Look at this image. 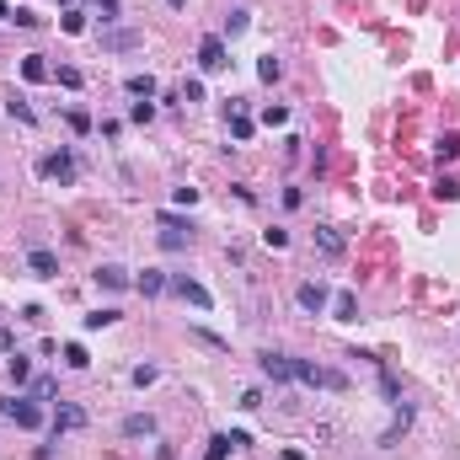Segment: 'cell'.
Masks as SVG:
<instances>
[{"label":"cell","instance_id":"6da1fadb","mask_svg":"<svg viewBox=\"0 0 460 460\" xmlns=\"http://www.w3.org/2000/svg\"><path fill=\"white\" fill-rule=\"evenodd\" d=\"M0 412L17 423V428H43V407H38V396H6V401H0Z\"/></svg>","mask_w":460,"mask_h":460},{"label":"cell","instance_id":"7a4b0ae2","mask_svg":"<svg viewBox=\"0 0 460 460\" xmlns=\"http://www.w3.org/2000/svg\"><path fill=\"white\" fill-rule=\"evenodd\" d=\"M38 172L54 177L59 187H75V156H70V150H48V156L38 160Z\"/></svg>","mask_w":460,"mask_h":460},{"label":"cell","instance_id":"3957f363","mask_svg":"<svg viewBox=\"0 0 460 460\" xmlns=\"http://www.w3.org/2000/svg\"><path fill=\"white\" fill-rule=\"evenodd\" d=\"M97 43L107 48V54H129V48H140V43H145V33H140V27H102Z\"/></svg>","mask_w":460,"mask_h":460},{"label":"cell","instance_id":"277c9868","mask_svg":"<svg viewBox=\"0 0 460 460\" xmlns=\"http://www.w3.org/2000/svg\"><path fill=\"white\" fill-rule=\"evenodd\" d=\"M199 70H203V75L230 70V48H225V38H203V43H199Z\"/></svg>","mask_w":460,"mask_h":460},{"label":"cell","instance_id":"5b68a950","mask_svg":"<svg viewBox=\"0 0 460 460\" xmlns=\"http://www.w3.org/2000/svg\"><path fill=\"white\" fill-rule=\"evenodd\" d=\"M166 289H172V295H182L187 305H199V311H214V295H209L203 284H193L187 273H172V284H166Z\"/></svg>","mask_w":460,"mask_h":460},{"label":"cell","instance_id":"8992f818","mask_svg":"<svg viewBox=\"0 0 460 460\" xmlns=\"http://www.w3.org/2000/svg\"><path fill=\"white\" fill-rule=\"evenodd\" d=\"M295 300H300L305 316H321V311L332 305V295H326V284H321V279H305L300 289H295Z\"/></svg>","mask_w":460,"mask_h":460},{"label":"cell","instance_id":"52a82bcc","mask_svg":"<svg viewBox=\"0 0 460 460\" xmlns=\"http://www.w3.org/2000/svg\"><path fill=\"white\" fill-rule=\"evenodd\" d=\"M27 273H33V279H59V257H54L48 246H33V252H27Z\"/></svg>","mask_w":460,"mask_h":460},{"label":"cell","instance_id":"ba28073f","mask_svg":"<svg viewBox=\"0 0 460 460\" xmlns=\"http://www.w3.org/2000/svg\"><path fill=\"white\" fill-rule=\"evenodd\" d=\"M257 364H262L268 380H295V359H289V353H273V348H268V353H257Z\"/></svg>","mask_w":460,"mask_h":460},{"label":"cell","instance_id":"9c48e42d","mask_svg":"<svg viewBox=\"0 0 460 460\" xmlns=\"http://www.w3.org/2000/svg\"><path fill=\"white\" fill-rule=\"evenodd\" d=\"M70 428H86V407H75V401H64L54 412V434H70Z\"/></svg>","mask_w":460,"mask_h":460},{"label":"cell","instance_id":"30bf717a","mask_svg":"<svg viewBox=\"0 0 460 460\" xmlns=\"http://www.w3.org/2000/svg\"><path fill=\"white\" fill-rule=\"evenodd\" d=\"M150 434H156V418L150 412H129L123 418V439H150Z\"/></svg>","mask_w":460,"mask_h":460},{"label":"cell","instance_id":"8fae6325","mask_svg":"<svg viewBox=\"0 0 460 460\" xmlns=\"http://www.w3.org/2000/svg\"><path fill=\"white\" fill-rule=\"evenodd\" d=\"M97 284H102V289H129L134 279H129V268H118V262H102V268H97Z\"/></svg>","mask_w":460,"mask_h":460},{"label":"cell","instance_id":"7c38bea8","mask_svg":"<svg viewBox=\"0 0 460 460\" xmlns=\"http://www.w3.org/2000/svg\"><path fill=\"white\" fill-rule=\"evenodd\" d=\"M332 316H338V321H359V295H353V289H342L338 300H332Z\"/></svg>","mask_w":460,"mask_h":460},{"label":"cell","instance_id":"4fadbf2b","mask_svg":"<svg viewBox=\"0 0 460 460\" xmlns=\"http://www.w3.org/2000/svg\"><path fill=\"white\" fill-rule=\"evenodd\" d=\"M123 91L140 97V102H150V97H156V75H129V80H123Z\"/></svg>","mask_w":460,"mask_h":460},{"label":"cell","instance_id":"5bb4252c","mask_svg":"<svg viewBox=\"0 0 460 460\" xmlns=\"http://www.w3.org/2000/svg\"><path fill=\"white\" fill-rule=\"evenodd\" d=\"M134 284H140V295H160V289H166V284H172V279H166L160 268H145V273H140V279H134Z\"/></svg>","mask_w":460,"mask_h":460},{"label":"cell","instance_id":"9a60e30c","mask_svg":"<svg viewBox=\"0 0 460 460\" xmlns=\"http://www.w3.org/2000/svg\"><path fill=\"white\" fill-rule=\"evenodd\" d=\"M187 241H193V230H177V225H160V246H166V252H182Z\"/></svg>","mask_w":460,"mask_h":460},{"label":"cell","instance_id":"2e32d148","mask_svg":"<svg viewBox=\"0 0 460 460\" xmlns=\"http://www.w3.org/2000/svg\"><path fill=\"white\" fill-rule=\"evenodd\" d=\"M246 27H252V11H246V6H236V11L225 17V38H241Z\"/></svg>","mask_w":460,"mask_h":460},{"label":"cell","instance_id":"e0dca14e","mask_svg":"<svg viewBox=\"0 0 460 460\" xmlns=\"http://www.w3.org/2000/svg\"><path fill=\"white\" fill-rule=\"evenodd\" d=\"M6 375H11L17 385H27V380H33V359H27V353H11V364H6Z\"/></svg>","mask_w":460,"mask_h":460},{"label":"cell","instance_id":"ac0fdd59","mask_svg":"<svg viewBox=\"0 0 460 460\" xmlns=\"http://www.w3.org/2000/svg\"><path fill=\"white\" fill-rule=\"evenodd\" d=\"M21 75H27V80H48L54 70H48V59H43V54H27V59H21Z\"/></svg>","mask_w":460,"mask_h":460},{"label":"cell","instance_id":"d6986e66","mask_svg":"<svg viewBox=\"0 0 460 460\" xmlns=\"http://www.w3.org/2000/svg\"><path fill=\"white\" fill-rule=\"evenodd\" d=\"M316 241H321V252H326V257H342V236L332 230V225H321V230H316Z\"/></svg>","mask_w":460,"mask_h":460},{"label":"cell","instance_id":"ffe728a7","mask_svg":"<svg viewBox=\"0 0 460 460\" xmlns=\"http://www.w3.org/2000/svg\"><path fill=\"white\" fill-rule=\"evenodd\" d=\"M6 113H11V118H21V123H38V113H33V107H27V97H17V91L6 97Z\"/></svg>","mask_w":460,"mask_h":460},{"label":"cell","instance_id":"44dd1931","mask_svg":"<svg viewBox=\"0 0 460 460\" xmlns=\"http://www.w3.org/2000/svg\"><path fill=\"white\" fill-rule=\"evenodd\" d=\"M230 450H236V444H230V434H214V439H209V450H203V460H230Z\"/></svg>","mask_w":460,"mask_h":460},{"label":"cell","instance_id":"7402d4cb","mask_svg":"<svg viewBox=\"0 0 460 460\" xmlns=\"http://www.w3.org/2000/svg\"><path fill=\"white\" fill-rule=\"evenodd\" d=\"M91 6H97L102 27H113V21H118V11H123V0H91Z\"/></svg>","mask_w":460,"mask_h":460},{"label":"cell","instance_id":"603a6c76","mask_svg":"<svg viewBox=\"0 0 460 460\" xmlns=\"http://www.w3.org/2000/svg\"><path fill=\"white\" fill-rule=\"evenodd\" d=\"M113 321H118V311H113V305H102V311H91V316H86V332H97V326H113Z\"/></svg>","mask_w":460,"mask_h":460},{"label":"cell","instance_id":"cb8c5ba5","mask_svg":"<svg viewBox=\"0 0 460 460\" xmlns=\"http://www.w3.org/2000/svg\"><path fill=\"white\" fill-rule=\"evenodd\" d=\"M434 150H439V160H455V156H460V134H439V145H434Z\"/></svg>","mask_w":460,"mask_h":460},{"label":"cell","instance_id":"d4e9b609","mask_svg":"<svg viewBox=\"0 0 460 460\" xmlns=\"http://www.w3.org/2000/svg\"><path fill=\"white\" fill-rule=\"evenodd\" d=\"M380 391H385V401H391V407L401 401V385H396V375H391V369H380Z\"/></svg>","mask_w":460,"mask_h":460},{"label":"cell","instance_id":"484cf974","mask_svg":"<svg viewBox=\"0 0 460 460\" xmlns=\"http://www.w3.org/2000/svg\"><path fill=\"white\" fill-rule=\"evenodd\" d=\"M230 140H252V118H246V113L230 118Z\"/></svg>","mask_w":460,"mask_h":460},{"label":"cell","instance_id":"4316f807","mask_svg":"<svg viewBox=\"0 0 460 460\" xmlns=\"http://www.w3.org/2000/svg\"><path fill=\"white\" fill-rule=\"evenodd\" d=\"M64 364H70V369H86L91 359H86V348H80V342H70V348H64Z\"/></svg>","mask_w":460,"mask_h":460},{"label":"cell","instance_id":"83f0119b","mask_svg":"<svg viewBox=\"0 0 460 460\" xmlns=\"http://www.w3.org/2000/svg\"><path fill=\"white\" fill-rule=\"evenodd\" d=\"M257 75H262V80H279V75H284V64L273 59V54H262V64H257Z\"/></svg>","mask_w":460,"mask_h":460},{"label":"cell","instance_id":"f1b7e54d","mask_svg":"<svg viewBox=\"0 0 460 460\" xmlns=\"http://www.w3.org/2000/svg\"><path fill=\"white\" fill-rule=\"evenodd\" d=\"M54 80H59V86H70V91H75V86H80V70H75V64H59V70H54Z\"/></svg>","mask_w":460,"mask_h":460},{"label":"cell","instance_id":"f546056e","mask_svg":"<svg viewBox=\"0 0 460 460\" xmlns=\"http://www.w3.org/2000/svg\"><path fill=\"white\" fill-rule=\"evenodd\" d=\"M236 407H241V412H257V407H262V391H257V385H252V391H241Z\"/></svg>","mask_w":460,"mask_h":460},{"label":"cell","instance_id":"4dcf8cb0","mask_svg":"<svg viewBox=\"0 0 460 460\" xmlns=\"http://www.w3.org/2000/svg\"><path fill=\"white\" fill-rule=\"evenodd\" d=\"M64 118H70V129H75V134H91V118H86V113H80V107H70V113H64Z\"/></svg>","mask_w":460,"mask_h":460},{"label":"cell","instance_id":"1f68e13d","mask_svg":"<svg viewBox=\"0 0 460 460\" xmlns=\"http://www.w3.org/2000/svg\"><path fill=\"white\" fill-rule=\"evenodd\" d=\"M54 391H59V385L48 380V375H38V380H33V396H38V401H48V396H54Z\"/></svg>","mask_w":460,"mask_h":460},{"label":"cell","instance_id":"d6a6232c","mask_svg":"<svg viewBox=\"0 0 460 460\" xmlns=\"http://www.w3.org/2000/svg\"><path fill=\"white\" fill-rule=\"evenodd\" d=\"M129 118H134V123H150V118H156V107H150V102H134V107H129Z\"/></svg>","mask_w":460,"mask_h":460},{"label":"cell","instance_id":"836d02e7","mask_svg":"<svg viewBox=\"0 0 460 460\" xmlns=\"http://www.w3.org/2000/svg\"><path fill=\"white\" fill-rule=\"evenodd\" d=\"M64 33H86V11H64Z\"/></svg>","mask_w":460,"mask_h":460},{"label":"cell","instance_id":"e575fe53","mask_svg":"<svg viewBox=\"0 0 460 460\" xmlns=\"http://www.w3.org/2000/svg\"><path fill=\"white\" fill-rule=\"evenodd\" d=\"M439 199H450V203L460 199V182H455V177H439Z\"/></svg>","mask_w":460,"mask_h":460},{"label":"cell","instance_id":"d590c367","mask_svg":"<svg viewBox=\"0 0 460 460\" xmlns=\"http://www.w3.org/2000/svg\"><path fill=\"white\" fill-rule=\"evenodd\" d=\"M182 102H203V80H187L182 86Z\"/></svg>","mask_w":460,"mask_h":460},{"label":"cell","instance_id":"8d00e7d4","mask_svg":"<svg viewBox=\"0 0 460 460\" xmlns=\"http://www.w3.org/2000/svg\"><path fill=\"white\" fill-rule=\"evenodd\" d=\"M262 241H268L273 252H284V246H289V236H284V230H262Z\"/></svg>","mask_w":460,"mask_h":460},{"label":"cell","instance_id":"74e56055","mask_svg":"<svg viewBox=\"0 0 460 460\" xmlns=\"http://www.w3.org/2000/svg\"><path fill=\"white\" fill-rule=\"evenodd\" d=\"M11 342H17V338H11V332H6V326H0V348H11Z\"/></svg>","mask_w":460,"mask_h":460},{"label":"cell","instance_id":"f35d334b","mask_svg":"<svg viewBox=\"0 0 460 460\" xmlns=\"http://www.w3.org/2000/svg\"><path fill=\"white\" fill-rule=\"evenodd\" d=\"M166 6H172V11H182V6H187V0H166Z\"/></svg>","mask_w":460,"mask_h":460}]
</instances>
